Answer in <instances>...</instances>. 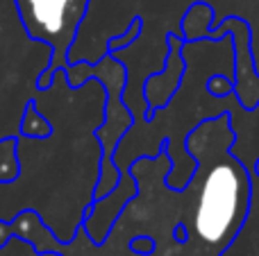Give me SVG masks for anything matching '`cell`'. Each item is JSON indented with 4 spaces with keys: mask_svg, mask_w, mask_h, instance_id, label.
Instances as JSON below:
<instances>
[{
    "mask_svg": "<svg viewBox=\"0 0 259 256\" xmlns=\"http://www.w3.org/2000/svg\"><path fill=\"white\" fill-rule=\"evenodd\" d=\"M237 141L228 113L202 120L184 139L187 152L196 159V170L191 184L187 186L191 195L187 234H191L207 247H228L239 234L250 209V168L243 166L232 152Z\"/></svg>",
    "mask_w": 259,
    "mask_h": 256,
    "instance_id": "1",
    "label": "cell"
},
{
    "mask_svg": "<svg viewBox=\"0 0 259 256\" xmlns=\"http://www.w3.org/2000/svg\"><path fill=\"white\" fill-rule=\"evenodd\" d=\"M216 23L214 9L207 3H193L182 16V39L187 43L193 41H205V34Z\"/></svg>",
    "mask_w": 259,
    "mask_h": 256,
    "instance_id": "6",
    "label": "cell"
},
{
    "mask_svg": "<svg viewBox=\"0 0 259 256\" xmlns=\"http://www.w3.org/2000/svg\"><path fill=\"white\" fill-rule=\"evenodd\" d=\"M141 27H143V21L141 18H134L132 23L127 25V30L123 32V34H118L116 39H112L107 43V52H114V50H123L127 48V45H132L134 41L139 39V34H141Z\"/></svg>",
    "mask_w": 259,
    "mask_h": 256,
    "instance_id": "8",
    "label": "cell"
},
{
    "mask_svg": "<svg viewBox=\"0 0 259 256\" xmlns=\"http://www.w3.org/2000/svg\"><path fill=\"white\" fill-rule=\"evenodd\" d=\"M50 134H53V125H50L48 116L39 111V104L34 100L27 102L21 120V136H25V139H48Z\"/></svg>",
    "mask_w": 259,
    "mask_h": 256,
    "instance_id": "7",
    "label": "cell"
},
{
    "mask_svg": "<svg viewBox=\"0 0 259 256\" xmlns=\"http://www.w3.org/2000/svg\"><path fill=\"white\" fill-rule=\"evenodd\" d=\"M225 34L232 36L234 50V98L246 111H255L259 107V75L252 57L250 25L239 16H228L207 30L205 41H221Z\"/></svg>",
    "mask_w": 259,
    "mask_h": 256,
    "instance_id": "4",
    "label": "cell"
},
{
    "mask_svg": "<svg viewBox=\"0 0 259 256\" xmlns=\"http://www.w3.org/2000/svg\"><path fill=\"white\" fill-rule=\"evenodd\" d=\"M250 170H255L257 175H259V159H255V163H252V166H250Z\"/></svg>",
    "mask_w": 259,
    "mask_h": 256,
    "instance_id": "11",
    "label": "cell"
},
{
    "mask_svg": "<svg viewBox=\"0 0 259 256\" xmlns=\"http://www.w3.org/2000/svg\"><path fill=\"white\" fill-rule=\"evenodd\" d=\"M130 247H132L134 252H139V254H148V252L155 249V243H152L150 238H134L132 243H130Z\"/></svg>",
    "mask_w": 259,
    "mask_h": 256,
    "instance_id": "10",
    "label": "cell"
},
{
    "mask_svg": "<svg viewBox=\"0 0 259 256\" xmlns=\"http://www.w3.org/2000/svg\"><path fill=\"white\" fill-rule=\"evenodd\" d=\"M66 82L77 89V86L87 84L89 80H98L105 89V118L100 122V127L96 130V139L100 143V175L98 184L94 188V202L103 200L105 195H109L116 188L121 172H118L114 157H116V145L121 143V139L125 136L127 130H132L134 113L130 111L125 104V84L127 75L123 68L121 59H116L114 54H105L98 63H87V61H73L64 68Z\"/></svg>",
    "mask_w": 259,
    "mask_h": 256,
    "instance_id": "2",
    "label": "cell"
},
{
    "mask_svg": "<svg viewBox=\"0 0 259 256\" xmlns=\"http://www.w3.org/2000/svg\"><path fill=\"white\" fill-rule=\"evenodd\" d=\"M207 91L214 98H230V95H234V73H230V75H211L207 80Z\"/></svg>",
    "mask_w": 259,
    "mask_h": 256,
    "instance_id": "9",
    "label": "cell"
},
{
    "mask_svg": "<svg viewBox=\"0 0 259 256\" xmlns=\"http://www.w3.org/2000/svg\"><path fill=\"white\" fill-rule=\"evenodd\" d=\"M187 41L182 39V32L166 34V59L164 68L157 75H150L143 82V98H146V116H152V111H159L170 100L178 95L180 86L184 80V71H187V61L182 57V48Z\"/></svg>",
    "mask_w": 259,
    "mask_h": 256,
    "instance_id": "5",
    "label": "cell"
},
{
    "mask_svg": "<svg viewBox=\"0 0 259 256\" xmlns=\"http://www.w3.org/2000/svg\"><path fill=\"white\" fill-rule=\"evenodd\" d=\"M91 0H14L18 18L27 36L53 50L50 63L36 80V89L46 91L59 68H66L68 52L87 16Z\"/></svg>",
    "mask_w": 259,
    "mask_h": 256,
    "instance_id": "3",
    "label": "cell"
}]
</instances>
